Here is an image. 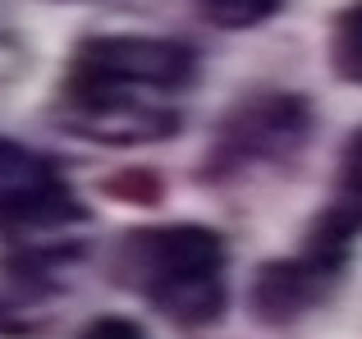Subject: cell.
Returning a JSON list of instances; mask_svg holds the SVG:
<instances>
[{
	"instance_id": "1",
	"label": "cell",
	"mask_w": 362,
	"mask_h": 339,
	"mask_svg": "<svg viewBox=\"0 0 362 339\" xmlns=\"http://www.w3.org/2000/svg\"><path fill=\"white\" fill-rule=\"evenodd\" d=\"M197 88V51L156 32H88L64 60L51 119L101 147H147L184 129Z\"/></svg>"
},
{
	"instance_id": "2",
	"label": "cell",
	"mask_w": 362,
	"mask_h": 339,
	"mask_svg": "<svg viewBox=\"0 0 362 339\" xmlns=\"http://www.w3.org/2000/svg\"><path fill=\"white\" fill-rule=\"evenodd\" d=\"M110 280L138 294L160 321L206 331L230 307V248L202 220L133 225L115 239Z\"/></svg>"
},
{
	"instance_id": "3",
	"label": "cell",
	"mask_w": 362,
	"mask_h": 339,
	"mask_svg": "<svg viewBox=\"0 0 362 339\" xmlns=\"http://www.w3.org/2000/svg\"><path fill=\"white\" fill-rule=\"evenodd\" d=\"M88 206L51 156L0 138V248L18 285H55L83 252Z\"/></svg>"
},
{
	"instance_id": "4",
	"label": "cell",
	"mask_w": 362,
	"mask_h": 339,
	"mask_svg": "<svg viewBox=\"0 0 362 339\" xmlns=\"http://www.w3.org/2000/svg\"><path fill=\"white\" fill-rule=\"evenodd\" d=\"M312 133H317V110L303 92L257 88L243 101H234L216 124V138L202 156V174L216 184H234L252 170H280L298 161Z\"/></svg>"
},
{
	"instance_id": "5",
	"label": "cell",
	"mask_w": 362,
	"mask_h": 339,
	"mask_svg": "<svg viewBox=\"0 0 362 339\" xmlns=\"http://www.w3.org/2000/svg\"><path fill=\"white\" fill-rule=\"evenodd\" d=\"M349 261L335 257V252L312 248L308 239L298 243V252L289 257H271L252 270V285H247V312L252 321L271 326V331H284V326L303 321L308 312H317L335 285L344 280Z\"/></svg>"
},
{
	"instance_id": "6",
	"label": "cell",
	"mask_w": 362,
	"mask_h": 339,
	"mask_svg": "<svg viewBox=\"0 0 362 339\" xmlns=\"http://www.w3.org/2000/svg\"><path fill=\"white\" fill-rule=\"evenodd\" d=\"M303 239L321 252H335V257H354V243L362 239V129L344 138L339 147L335 174H330V197L317 215H312L308 234Z\"/></svg>"
},
{
	"instance_id": "7",
	"label": "cell",
	"mask_w": 362,
	"mask_h": 339,
	"mask_svg": "<svg viewBox=\"0 0 362 339\" xmlns=\"http://www.w3.org/2000/svg\"><path fill=\"white\" fill-rule=\"evenodd\" d=\"M330 73L349 88H362V0L344 5L330 23Z\"/></svg>"
},
{
	"instance_id": "8",
	"label": "cell",
	"mask_w": 362,
	"mask_h": 339,
	"mask_svg": "<svg viewBox=\"0 0 362 339\" xmlns=\"http://www.w3.org/2000/svg\"><path fill=\"white\" fill-rule=\"evenodd\" d=\"M284 9V0H197V14L221 32H243V28H262L266 18H275Z\"/></svg>"
},
{
	"instance_id": "9",
	"label": "cell",
	"mask_w": 362,
	"mask_h": 339,
	"mask_svg": "<svg viewBox=\"0 0 362 339\" xmlns=\"http://www.w3.org/2000/svg\"><path fill=\"white\" fill-rule=\"evenodd\" d=\"M28 42H23V32H18V23L9 18V9H5V0H0V83H14L18 73L28 69Z\"/></svg>"
},
{
	"instance_id": "10",
	"label": "cell",
	"mask_w": 362,
	"mask_h": 339,
	"mask_svg": "<svg viewBox=\"0 0 362 339\" xmlns=\"http://www.w3.org/2000/svg\"><path fill=\"white\" fill-rule=\"evenodd\" d=\"M74 339H147V331H142L138 321H129V316L106 312V316H92Z\"/></svg>"
}]
</instances>
